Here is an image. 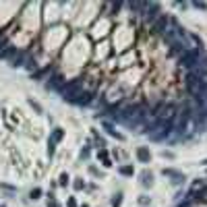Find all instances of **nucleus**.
Instances as JSON below:
<instances>
[{
    "label": "nucleus",
    "mask_w": 207,
    "mask_h": 207,
    "mask_svg": "<svg viewBox=\"0 0 207 207\" xmlns=\"http://www.w3.org/2000/svg\"><path fill=\"white\" fill-rule=\"evenodd\" d=\"M137 38H139L137 25H132V23H116L112 35H110L114 56H118V54H122L126 50H132L135 44H137Z\"/></svg>",
    "instance_id": "1"
},
{
    "label": "nucleus",
    "mask_w": 207,
    "mask_h": 207,
    "mask_svg": "<svg viewBox=\"0 0 207 207\" xmlns=\"http://www.w3.org/2000/svg\"><path fill=\"white\" fill-rule=\"evenodd\" d=\"M114 25H116V21L102 13V15L91 23V27H89V38L93 39L95 44L108 39L110 35H112V31H114Z\"/></svg>",
    "instance_id": "2"
},
{
    "label": "nucleus",
    "mask_w": 207,
    "mask_h": 207,
    "mask_svg": "<svg viewBox=\"0 0 207 207\" xmlns=\"http://www.w3.org/2000/svg\"><path fill=\"white\" fill-rule=\"evenodd\" d=\"M137 64H141V54H139L137 48L126 50V52H122V54L116 56V68H118V73L120 71H126V68H132Z\"/></svg>",
    "instance_id": "3"
},
{
    "label": "nucleus",
    "mask_w": 207,
    "mask_h": 207,
    "mask_svg": "<svg viewBox=\"0 0 207 207\" xmlns=\"http://www.w3.org/2000/svg\"><path fill=\"white\" fill-rule=\"evenodd\" d=\"M114 56V50H112V44H110V39H104V41H97L93 48V62L97 64V60H99V66H104L110 58Z\"/></svg>",
    "instance_id": "4"
},
{
    "label": "nucleus",
    "mask_w": 207,
    "mask_h": 207,
    "mask_svg": "<svg viewBox=\"0 0 207 207\" xmlns=\"http://www.w3.org/2000/svg\"><path fill=\"white\" fill-rule=\"evenodd\" d=\"M64 77L62 75H54L52 79H48V83H46V87L48 89H54V91H60L62 93V89H64Z\"/></svg>",
    "instance_id": "5"
},
{
    "label": "nucleus",
    "mask_w": 207,
    "mask_h": 207,
    "mask_svg": "<svg viewBox=\"0 0 207 207\" xmlns=\"http://www.w3.org/2000/svg\"><path fill=\"white\" fill-rule=\"evenodd\" d=\"M137 160H139V162H143V164H149L151 151L147 149V147H139V149H137Z\"/></svg>",
    "instance_id": "6"
},
{
    "label": "nucleus",
    "mask_w": 207,
    "mask_h": 207,
    "mask_svg": "<svg viewBox=\"0 0 207 207\" xmlns=\"http://www.w3.org/2000/svg\"><path fill=\"white\" fill-rule=\"evenodd\" d=\"M23 64H25V52H21V50H19L15 56L11 58V66L17 68V66H23Z\"/></svg>",
    "instance_id": "7"
},
{
    "label": "nucleus",
    "mask_w": 207,
    "mask_h": 207,
    "mask_svg": "<svg viewBox=\"0 0 207 207\" xmlns=\"http://www.w3.org/2000/svg\"><path fill=\"white\" fill-rule=\"evenodd\" d=\"M97 157L104 162V166H106V168H110V166H112V162H110V157H108V151H106V149H99V151H97Z\"/></svg>",
    "instance_id": "8"
},
{
    "label": "nucleus",
    "mask_w": 207,
    "mask_h": 207,
    "mask_svg": "<svg viewBox=\"0 0 207 207\" xmlns=\"http://www.w3.org/2000/svg\"><path fill=\"white\" fill-rule=\"evenodd\" d=\"M62 137H64V131H62V129H54V131H52V137H50V143H54V145H56Z\"/></svg>",
    "instance_id": "9"
},
{
    "label": "nucleus",
    "mask_w": 207,
    "mask_h": 207,
    "mask_svg": "<svg viewBox=\"0 0 207 207\" xmlns=\"http://www.w3.org/2000/svg\"><path fill=\"white\" fill-rule=\"evenodd\" d=\"M118 172H120L122 176H132V174H135V168H132L131 164H124V166L118 168Z\"/></svg>",
    "instance_id": "10"
},
{
    "label": "nucleus",
    "mask_w": 207,
    "mask_h": 207,
    "mask_svg": "<svg viewBox=\"0 0 207 207\" xmlns=\"http://www.w3.org/2000/svg\"><path fill=\"white\" fill-rule=\"evenodd\" d=\"M164 176H172V178L184 180V176H182V174H178V172H174V170H164Z\"/></svg>",
    "instance_id": "11"
},
{
    "label": "nucleus",
    "mask_w": 207,
    "mask_h": 207,
    "mask_svg": "<svg viewBox=\"0 0 207 207\" xmlns=\"http://www.w3.org/2000/svg\"><path fill=\"white\" fill-rule=\"evenodd\" d=\"M120 201H122V193H118V195L114 197V201H112V207H118V205H120Z\"/></svg>",
    "instance_id": "12"
},
{
    "label": "nucleus",
    "mask_w": 207,
    "mask_h": 207,
    "mask_svg": "<svg viewBox=\"0 0 207 207\" xmlns=\"http://www.w3.org/2000/svg\"><path fill=\"white\" fill-rule=\"evenodd\" d=\"M151 178H153L151 174H147V172H143V182H145V184H151Z\"/></svg>",
    "instance_id": "13"
},
{
    "label": "nucleus",
    "mask_w": 207,
    "mask_h": 207,
    "mask_svg": "<svg viewBox=\"0 0 207 207\" xmlns=\"http://www.w3.org/2000/svg\"><path fill=\"white\" fill-rule=\"evenodd\" d=\"M60 184H62V187L68 184V174H62V176H60Z\"/></svg>",
    "instance_id": "14"
},
{
    "label": "nucleus",
    "mask_w": 207,
    "mask_h": 207,
    "mask_svg": "<svg viewBox=\"0 0 207 207\" xmlns=\"http://www.w3.org/2000/svg\"><path fill=\"white\" fill-rule=\"evenodd\" d=\"M39 195H41L39 188H33V190H31V199H39Z\"/></svg>",
    "instance_id": "15"
},
{
    "label": "nucleus",
    "mask_w": 207,
    "mask_h": 207,
    "mask_svg": "<svg viewBox=\"0 0 207 207\" xmlns=\"http://www.w3.org/2000/svg\"><path fill=\"white\" fill-rule=\"evenodd\" d=\"M83 187H85V184H83L81 180H77V182H75V188H77V190H81V188H83Z\"/></svg>",
    "instance_id": "16"
},
{
    "label": "nucleus",
    "mask_w": 207,
    "mask_h": 207,
    "mask_svg": "<svg viewBox=\"0 0 207 207\" xmlns=\"http://www.w3.org/2000/svg\"><path fill=\"white\" fill-rule=\"evenodd\" d=\"M68 207H77V203H75V199H68Z\"/></svg>",
    "instance_id": "17"
},
{
    "label": "nucleus",
    "mask_w": 207,
    "mask_h": 207,
    "mask_svg": "<svg viewBox=\"0 0 207 207\" xmlns=\"http://www.w3.org/2000/svg\"><path fill=\"white\" fill-rule=\"evenodd\" d=\"M203 164H207V160H205V162H203Z\"/></svg>",
    "instance_id": "18"
},
{
    "label": "nucleus",
    "mask_w": 207,
    "mask_h": 207,
    "mask_svg": "<svg viewBox=\"0 0 207 207\" xmlns=\"http://www.w3.org/2000/svg\"><path fill=\"white\" fill-rule=\"evenodd\" d=\"M81 207H87V205H81Z\"/></svg>",
    "instance_id": "19"
}]
</instances>
